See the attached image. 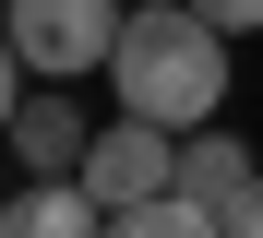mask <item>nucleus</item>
<instances>
[{"label":"nucleus","mask_w":263,"mask_h":238,"mask_svg":"<svg viewBox=\"0 0 263 238\" xmlns=\"http://www.w3.org/2000/svg\"><path fill=\"white\" fill-rule=\"evenodd\" d=\"M120 107L132 119H167V131H203L215 119V95H228V24H203L192 0H144V12L120 24Z\"/></svg>","instance_id":"nucleus-1"},{"label":"nucleus","mask_w":263,"mask_h":238,"mask_svg":"<svg viewBox=\"0 0 263 238\" xmlns=\"http://www.w3.org/2000/svg\"><path fill=\"white\" fill-rule=\"evenodd\" d=\"M120 24H132L120 0H12V24H0V36L24 48L36 83H84V72L120 60Z\"/></svg>","instance_id":"nucleus-2"},{"label":"nucleus","mask_w":263,"mask_h":238,"mask_svg":"<svg viewBox=\"0 0 263 238\" xmlns=\"http://www.w3.org/2000/svg\"><path fill=\"white\" fill-rule=\"evenodd\" d=\"M72 179L96 190L108 214H132V203H156V190H180V131H167V119H132V107H120V119L96 131V155H84Z\"/></svg>","instance_id":"nucleus-3"},{"label":"nucleus","mask_w":263,"mask_h":238,"mask_svg":"<svg viewBox=\"0 0 263 238\" xmlns=\"http://www.w3.org/2000/svg\"><path fill=\"white\" fill-rule=\"evenodd\" d=\"M12 155H24L36 179H72L84 155H96V131H84L72 83H48V95H24V107H12Z\"/></svg>","instance_id":"nucleus-4"},{"label":"nucleus","mask_w":263,"mask_h":238,"mask_svg":"<svg viewBox=\"0 0 263 238\" xmlns=\"http://www.w3.org/2000/svg\"><path fill=\"white\" fill-rule=\"evenodd\" d=\"M0 238H108V203L84 179H24L0 203Z\"/></svg>","instance_id":"nucleus-5"},{"label":"nucleus","mask_w":263,"mask_h":238,"mask_svg":"<svg viewBox=\"0 0 263 238\" xmlns=\"http://www.w3.org/2000/svg\"><path fill=\"white\" fill-rule=\"evenodd\" d=\"M239 179H263V155H251L239 131H215V119H203V131H180V190H192V203H228Z\"/></svg>","instance_id":"nucleus-6"},{"label":"nucleus","mask_w":263,"mask_h":238,"mask_svg":"<svg viewBox=\"0 0 263 238\" xmlns=\"http://www.w3.org/2000/svg\"><path fill=\"white\" fill-rule=\"evenodd\" d=\"M108 238H215V203H192V190H156V203L108 214Z\"/></svg>","instance_id":"nucleus-7"},{"label":"nucleus","mask_w":263,"mask_h":238,"mask_svg":"<svg viewBox=\"0 0 263 238\" xmlns=\"http://www.w3.org/2000/svg\"><path fill=\"white\" fill-rule=\"evenodd\" d=\"M215 238H263V179H239L228 203H215Z\"/></svg>","instance_id":"nucleus-8"},{"label":"nucleus","mask_w":263,"mask_h":238,"mask_svg":"<svg viewBox=\"0 0 263 238\" xmlns=\"http://www.w3.org/2000/svg\"><path fill=\"white\" fill-rule=\"evenodd\" d=\"M203 24H228V36H263V0H192Z\"/></svg>","instance_id":"nucleus-9"},{"label":"nucleus","mask_w":263,"mask_h":238,"mask_svg":"<svg viewBox=\"0 0 263 238\" xmlns=\"http://www.w3.org/2000/svg\"><path fill=\"white\" fill-rule=\"evenodd\" d=\"M12 72H24V48L0 36V143H12Z\"/></svg>","instance_id":"nucleus-10"}]
</instances>
